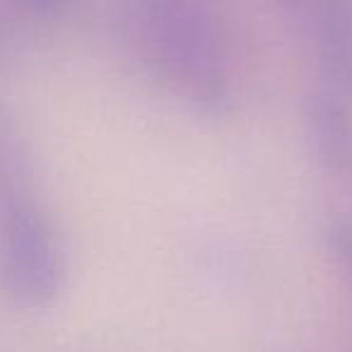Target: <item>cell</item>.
Listing matches in <instances>:
<instances>
[{"label": "cell", "mask_w": 352, "mask_h": 352, "mask_svg": "<svg viewBox=\"0 0 352 352\" xmlns=\"http://www.w3.org/2000/svg\"><path fill=\"white\" fill-rule=\"evenodd\" d=\"M140 39L164 85L206 116L232 109V80L208 0H133Z\"/></svg>", "instance_id": "6da1fadb"}, {"label": "cell", "mask_w": 352, "mask_h": 352, "mask_svg": "<svg viewBox=\"0 0 352 352\" xmlns=\"http://www.w3.org/2000/svg\"><path fill=\"white\" fill-rule=\"evenodd\" d=\"M65 283L51 220L30 198L0 212V287L25 307H49Z\"/></svg>", "instance_id": "7a4b0ae2"}, {"label": "cell", "mask_w": 352, "mask_h": 352, "mask_svg": "<svg viewBox=\"0 0 352 352\" xmlns=\"http://www.w3.org/2000/svg\"><path fill=\"white\" fill-rule=\"evenodd\" d=\"M307 34L336 94L352 97V8L347 0H273Z\"/></svg>", "instance_id": "3957f363"}, {"label": "cell", "mask_w": 352, "mask_h": 352, "mask_svg": "<svg viewBox=\"0 0 352 352\" xmlns=\"http://www.w3.org/2000/svg\"><path fill=\"white\" fill-rule=\"evenodd\" d=\"M304 121L318 164L352 188V113L345 99L336 92L311 94Z\"/></svg>", "instance_id": "277c9868"}, {"label": "cell", "mask_w": 352, "mask_h": 352, "mask_svg": "<svg viewBox=\"0 0 352 352\" xmlns=\"http://www.w3.org/2000/svg\"><path fill=\"white\" fill-rule=\"evenodd\" d=\"M323 241L328 251L352 273V220L350 217H333L323 230Z\"/></svg>", "instance_id": "5b68a950"}, {"label": "cell", "mask_w": 352, "mask_h": 352, "mask_svg": "<svg viewBox=\"0 0 352 352\" xmlns=\"http://www.w3.org/2000/svg\"><path fill=\"white\" fill-rule=\"evenodd\" d=\"M20 3L44 17H58L68 6V0H20Z\"/></svg>", "instance_id": "8992f818"}]
</instances>
